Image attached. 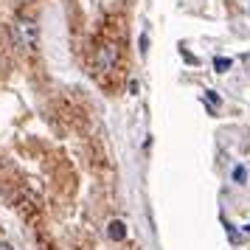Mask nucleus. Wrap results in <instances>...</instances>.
Here are the masks:
<instances>
[{"mask_svg":"<svg viewBox=\"0 0 250 250\" xmlns=\"http://www.w3.org/2000/svg\"><path fill=\"white\" fill-rule=\"evenodd\" d=\"M12 40L20 48H25V51H34V48L40 45V25H37L34 20H28V17H20V20L12 25Z\"/></svg>","mask_w":250,"mask_h":250,"instance_id":"f257e3e1","label":"nucleus"},{"mask_svg":"<svg viewBox=\"0 0 250 250\" xmlns=\"http://www.w3.org/2000/svg\"><path fill=\"white\" fill-rule=\"evenodd\" d=\"M115 62H118V48L113 42H104V45L96 48V57H93V65L99 73H107V70L115 68Z\"/></svg>","mask_w":250,"mask_h":250,"instance_id":"f03ea898","label":"nucleus"},{"mask_svg":"<svg viewBox=\"0 0 250 250\" xmlns=\"http://www.w3.org/2000/svg\"><path fill=\"white\" fill-rule=\"evenodd\" d=\"M107 236L113 239V242H124L126 239V225L121 219H113L110 225H107Z\"/></svg>","mask_w":250,"mask_h":250,"instance_id":"7ed1b4c3","label":"nucleus"},{"mask_svg":"<svg viewBox=\"0 0 250 250\" xmlns=\"http://www.w3.org/2000/svg\"><path fill=\"white\" fill-rule=\"evenodd\" d=\"M230 68H233V59L230 57H214V70L216 73H228Z\"/></svg>","mask_w":250,"mask_h":250,"instance_id":"20e7f679","label":"nucleus"},{"mask_svg":"<svg viewBox=\"0 0 250 250\" xmlns=\"http://www.w3.org/2000/svg\"><path fill=\"white\" fill-rule=\"evenodd\" d=\"M230 177H233V183L245 186V183H248V169H245L242 163H236V166H233V174H230Z\"/></svg>","mask_w":250,"mask_h":250,"instance_id":"39448f33","label":"nucleus"},{"mask_svg":"<svg viewBox=\"0 0 250 250\" xmlns=\"http://www.w3.org/2000/svg\"><path fill=\"white\" fill-rule=\"evenodd\" d=\"M203 102H208V104L216 110V104L222 102V99H219V93H216V90H205V93H203Z\"/></svg>","mask_w":250,"mask_h":250,"instance_id":"423d86ee","label":"nucleus"},{"mask_svg":"<svg viewBox=\"0 0 250 250\" xmlns=\"http://www.w3.org/2000/svg\"><path fill=\"white\" fill-rule=\"evenodd\" d=\"M225 230H228V236H230V242H233V245H239V242H242V236L236 233V228H233V225H225Z\"/></svg>","mask_w":250,"mask_h":250,"instance_id":"0eeeda50","label":"nucleus"},{"mask_svg":"<svg viewBox=\"0 0 250 250\" xmlns=\"http://www.w3.org/2000/svg\"><path fill=\"white\" fill-rule=\"evenodd\" d=\"M141 54H144V57L149 54V34H146V31L141 34Z\"/></svg>","mask_w":250,"mask_h":250,"instance_id":"6e6552de","label":"nucleus"},{"mask_svg":"<svg viewBox=\"0 0 250 250\" xmlns=\"http://www.w3.org/2000/svg\"><path fill=\"white\" fill-rule=\"evenodd\" d=\"M180 57L186 59V62H188V65H197V57H194V54H188V51H186V48H180Z\"/></svg>","mask_w":250,"mask_h":250,"instance_id":"1a4fd4ad","label":"nucleus"},{"mask_svg":"<svg viewBox=\"0 0 250 250\" xmlns=\"http://www.w3.org/2000/svg\"><path fill=\"white\" fill-rule=\"evenodd\" d=\"M138 87H141V84H138L135 79H129V93H138Z\"/></svg>","mask_w":250,"mask_h":250,"instance_id":"9d476101","label":"nucleus"},{"mask_svg":"<svg viewBox=\"0 0 250 250\" xmlns=\"http://www.w3.org/2000/svg\"><path fill=\"white\" fill-rule=\"evenodd\" d=\"M0 250H14V248L9 245V242H0Z\"/></svg>","mask_w":250,"mask_h":250,"instance_id":"9b49d317","label":"nucleus"},{"mask_svg":"<svg viewBox=\"0 0 250 250\" xmlns=\"http://www.w3.org/2000/svg\"><path fill=\"white\" fill-rule=\"evenodd\" d=\"M245 65H248V73H250V54L245 57Z\"/></svg>","mask_w":250,"mask_h":250,"instance_id":"f8f14e48","label":"nucleus"},{"mask_svg":"<svg viewBox=\"0 0 250 250\" xmlns=\"http://www.w3.org/2000/svg\"><path fill=\"white\" fill-rule=\"evenodd\" d=\"M245 233H248V236H250V225H245Z\"/></svg>","mask_w":250,"mask_h":250,"instance_id":"ddd939ff","label":"nucleus"}]
</instances>
